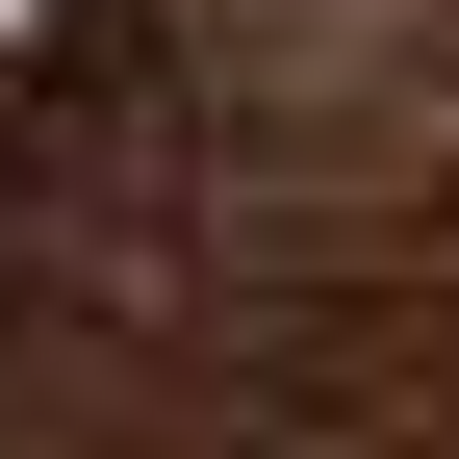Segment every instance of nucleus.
<instances>
[{
	"label": "nucleus",
	"instance_id": "1",
	"mask_svg": "<svg viewBox=\"0 0 459 459\" xmlns=\"http://www.w3.org/2000/svg\"><path fill=\"white\" fill-rule=\"evenodd\" d=\"M0 26H26V0H0Z\"/></svg>",
	"mask_w": 459,
	"mask_h": 459
}]
</instances>
